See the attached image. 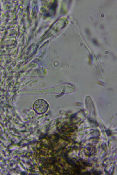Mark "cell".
Wrapping results in <instances>:
<instances>
[{"label":"cell","instance_id":"obj_1","mask_svg":"<svg viewBox=\"0 0 117 175\" xmlns=\"http://www.w3.org/2000/svg\"><path fill=\"white\" fill-rule=\"evenodd\" d=\"M49 104L43 99H39L36 101L33 105V109L37 114H42L45 113L47 111Z\"/></svg>","mask_w":117,"mask_h":175}]
</instances>
